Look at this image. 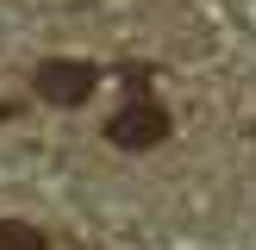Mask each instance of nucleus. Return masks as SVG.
I'll list each match as a JSON object with an SVG mask.
<instances>
[{
    "label": "nucleus",
    "mask_w": 256,
    "mask_h": 250,
    "mask_svg": "<svg viewBox=\"0 0 256 250\" xmlns=\"http://www.w3.org/2000/svg\"><path fill=\"white\" fill-rule=\"evenodd\" d=\"M106 138H112L119 150H150V144H162V138H169V112H162L156 100L138 94V100H125V106L106 119Z\"/></svg>",
    "instance_id": "f03ea898"
},
{
    "label": "nucleus",
    "mask_w": 256,
    "mask_h": 250,
    "mask_svg": "<svg viewBox=\"0 0 256 250\" xmlns=\"http://www.w3.org/2000/svg\"><path fill=\"white\" fill-rule=\"evenodd\" d=\"M0 250H50V238L25 219H0Z\"/></svg>",
    "instance_id": "7ed1b4c3"
},
{
    "label": "nucleus",
    "mask_w": 256,
    "mask_h": 250,
    "mask_svg": "<svg viewBox=\"0 0 256 250\" xmlns=\"http://www.w3.org/2000/svg\"><path fill=\"white\" fill-rule=\"evenodd\" d=\"M32 88H38V100H50V106H82V100H94L100 69L94 62H75V56H56V62H38Z\"/></svg>",
    "instance_id": "f257e3e1"
}]
</instances>
